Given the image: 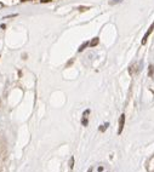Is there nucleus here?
I'll return each instance as SVG.
<instances>
[{
    "instance_id": "f03ea898",
    "label": "nucleus",
    "mask_w": 154,
    "mask_h": 172,
    "mask_svg": "<svg viewBox=\"0 0 154 172\" xmlns=\"http://www.w3.org/2000/svg\"><path fill=\"white\" fill-rule=\"evenodd\" d=\"M153 29H154V23L151 26V27H149V30L147 32V33H146V35H144V38H143V40H142V44H144V43H146V40H147V38L149 37V34H151L152 33V32H153Z\"/></svg>"
},
{
    "instance_id": "f257e3e1",
    "label": "nucleus",
    "mask_w": 154,
    "mask_h": 172,
    "mask_svg": "<svg viewBox=\"0 0 154 172\" xmlns=\"http://www.w3.org/2000/svg\"><path fill=\"white\" fill-rule=\"evenodd\" d=\"M124 124H125V115L123 114L120 116V119H119V129H118V133H121L123 132V129H124Z\"/></svg>"
},
{
    "instance_id": "39448f33",
    "label": "nucleus",
    "mask_w": 154,
    "mask_h": 172,
    "mask_svg": "<svg viewBox=\"0 0 154 172\" xmlns=\"http://www.w3.org/2000/svg\"><path fill=\"white\" fill-rule=\"evenodd\" d=\"M97 43H98V39L96 38V39H93V40H92L91 44H90V45H91V46H95V45H97Z\"/></svg>"
},
{
    "instance_id": "6e6552de",
    "label": "nucleus",
    "mask_w": 154,
    "mask_h": 172,
    "mask_svg": "<svg viewBox=\"0 0 154 172\" xmlns=\"http://www.w3.org/2000/svg\"><path fill=\"white\" fill-rule=\"evenodd\" d=\"M41 3H47V1H51V0H40Z\"/></svg>"
},
{
    "instance_id": "423d86ee",
    "label": "nucleus",
    "mask_w": 154,
    "mask_h": 172,
    "mask_svg": "<svg viewBox=\"0 0 154 172\" xmlns=\"http://www.w3.org/2000/svg\"><path fill=\"white\" fill-rule=\"evenodd\" d=\"M108 125H109V124H105V126H101V127H99V131H102V132H103V131L108 127Z\"/></svg>"
},
{
    "instance_id": "0eeeda50",
    "label": "nucleus",
    "mask_w": 154,
    "mask_h": 172,
    "mask_svg": "<svg viewBox=\"0 0 154 172\" xmlns=\"http://www.w3.org/2000/svg\"><path fill=\"white\" fill-rule=\"evenodd\" d=\"M153 72H154L153 66H149V75H152V74H153Z\"/></svg>"
},
{
    "instance_id": "7ed1b4c3",
    "label": "nucleus",
    "mask_w": 154,
    "mask_h": 172,
    "mask_svg": "<svg viewBox=\"0 0 154 172\" xmlns=\"http://www.w3.org/2000/svg\"><path fill=\"white\" fill-rule=\"evenodd\" d=\"M89 110H86V112H85L84 113V115H83V120H81V123H83V125L84 126H86L88 125V114H89Z\"/></svg>"
},
{
    "instance_id": "20e7f679",
    "label": "nucleus",
    "mask_w": 154,
    "mask_h": 172,
    "mask_svg": "<svg viewBox=\"0 0 154 172\" xmlns=\"http://www.w3.org/2000/svg\"><path fill=\"white\" fill-rule=\"evenodd\" d=\"M69 166H70V169H73V167H74V156H72V158H70Z\"/></svg>"
}]
</instances>
